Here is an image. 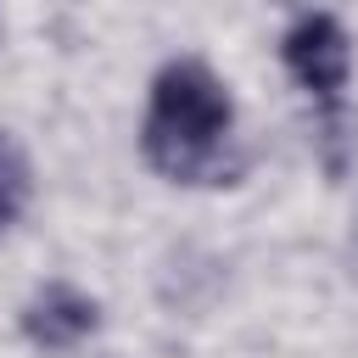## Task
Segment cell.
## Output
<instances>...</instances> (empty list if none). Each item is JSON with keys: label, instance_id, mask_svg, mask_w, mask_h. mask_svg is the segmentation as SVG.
<instances>
[{"label": "cell", "instance_id": "1", "mask_svg": "<svg viewBox=\"0 0 358 358\" xmlns=\"http://www.w3.org/2000/svg\"><path fill=\"white\" fill-rule=\"evenodd\" d=\"M229 123H235V106L218 73L201 62H168L151 78V112L140 129L145 162L185 185H224L235 173V162L224 157Z\"/></svg>", "mask_w": 358, "mask_h": 358}, {"label": "cell", "instance_id": "3", "mask_svg": "<svg viewBox=\"0 0 358 358\" xmlns=\"http://www.w3.org/2000/svg\"><path fill=\"white\" fill-rule=\"evenodd\" d=\"M95 319H101V308H95L84 291H73V285H45V291H34V302L22 308V336L39 341V347H73V341H84V336L95 330Z\"/></svg>", "mask_w": 358, "mask_h": 358}, {"label": "cell", "instance_id": "4", "mask_svg": "<svg viewBox=\"0 0 358 358\" xmlns=\"http://www.w3.org/2000/svg\"><path fill=\"white\" fill-rule=\"evenodd\" d=\"M28 162H22V151H17V140L0 129V229L28 207Z\"/></svg>", "mask_w": 358, "mask_h": 358}, {"label": "cell", "instance_id": "2", "mask_svg": "<svg viewBox=\"0 0 358 358\" xmlns=\"http://www.w3.org/2000/svg\"><path fill=\"white\" fill-rule=\"evenodd\" d=\"M285 67H291V78H296L302 90H313V95L330 101V95L347 84V73H352L347 28H341L336 17H324V11L302 17V22L285 34Z\"/></svg>", "mask_w": 358, "mask_h": 358}]
</instances>
